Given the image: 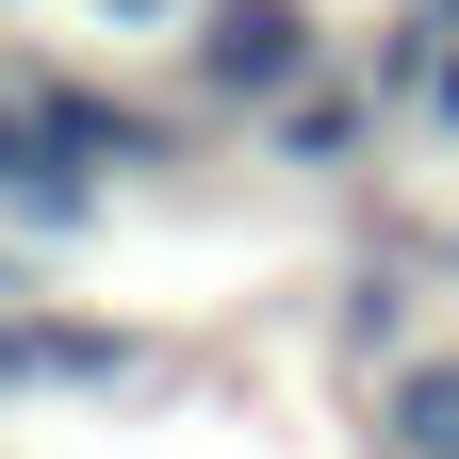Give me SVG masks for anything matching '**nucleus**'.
<instances>
[{"label":"nucleus","instance_id":"nucleus-1","mask_svg":"<svg viewBox=\"0 0 459 459\" xmlns=\"http://www.w3.org/2000/svg\"><path fill=\"white\" fill-rule=\"evenodd\" d=\"M181 82L230 99V115H279L296 82H328V17H312V0H197Z\"/></svg>","mask_w":459,"mask_h":459},{"label":"nucleus","instance_id":"nucleus-2","mask_svg":"<svg viewBox=\"0 0 459 459\" xmlns=\"http://www.w3.org/2000/svg\"><path fill=\"white\" fill-rule=\"evenodd\" d=\"M263 148L296 164V181H361V148H377V82H328V99L296 82V99L263 115Z\"/></svg>","mask_w":459,"mask_h":459},{"label":"nucleus","instance_id":"nucleus-3","mask_svg":"<svg viewBox=\"0 0 459 459\" xmlns=\"http://www.w3.org/2000/svg\"><path fill=\"white\" fill-rule=\"evenodd\" d=\"M377 427H394V459H459V344H427V361L377 377Z\"/></svg>","mask_w":459,"mask_h":459},{"label":"nucleus","instance_id":"nucleus-4","mask_svg":"<svg viewBox=\"0 0 459 459\" xmlns=\"http://www.w3.org/2000/svg\"><path fill=\"white\" fill-rule=\"evenodd\" d=\"M344 344L394 361V344H411V279H344Z\"/></svg>","mask_w":459,"mask_h":459},{"label":"nucleus","instance_id":"nucleus-5","mask_svg":"<svg viewBox=\"0 0 459 459\" xmlns=\"http://www.w3.org/2000/svg\"><path fill=\"white\" fill-rule=\"evenodd\" d=\"M115 17H164V0H115Z\"/></svg>","mask_w":459,"mask_h":459},{"label":"nucleus","instance_id":"nucleus-6","mask_svg":"<svg viewBox=\"0 0 459 459\" xmlns=\"http://www.w3.org/2000/svg\"><path fill=\"white\" fill-rule=\"evenodd\" d=\"M443 263H459V230H443Z\"/></svg>","mask_w":459,"mask_h":459}]
</instances>
